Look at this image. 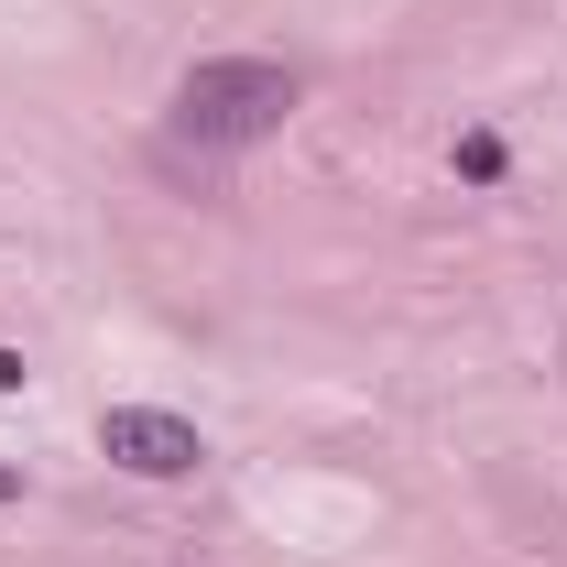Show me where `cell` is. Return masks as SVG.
<instances>
[{
    "label": "cell",
    "mask_w": 567,
    "mask_h": 567,
    "mask_svg": "<svg viewBox=\"0 0 567 567\" xmlns=\"http://www.w3.org/2000/svg\"><path fill=\"white\" fill-rule=\"evenodd\" d=\"M295 121V76L262 66V55H208V66L175 76V132L186 142H218V153H240V142H262Z\"/></svg>",
    "instance_id": "1"
},
{
    "label": "cell",
    "mask_w": 567,
    "mask_h": 567,
    "mask_svg": "<svg viewBox=\"0 0 567 567\" xmlns=\"http://www.w3.org/2000/svg\"><path fill=\"white\" fill-rule=\"evenodd\" d=\"M99 447H110L132 481H186V470L208 458V447H197V425L164 415V404H110V415H99Z\"/></svg>",
    "instance_id": "2"
},
{
    "label": "cell",
    "mask_w": 567,
    "mask_h": 567,
    "mask_svg": "<svg viewBox=\"0 0 567 567\" xmlns=\"http://www.w3.org/2000/svg\"><path fill=\"white\" fill-rule=\"evenodd\" d=\"M458 175H470V186H492V175H502V142L470 132V142H458Z\"/></svg>",
    "instance_id": "3"
},
{
    "label": "cell",
    "mask_w": 567,
    "mask_h": 567,
    "mask_svg": "<svg viewBox=\"0 0 567 567\" xmlns=\"http://www.w3.org/2000/svg\"><path fill=\"white\" fill-rule=\"evenodd\" d=\"M0 393H22V360H11V350H0Z\"/></svg>",
    "instance_id": "4"
},
{
    "label": "cell",
    "mask_w": 567,
    "mask_h": 567,
    "mask_svg": "<svg viewBox=\"0 0 567 567\" xmlns=\"http://www.w3.org/2000/svg\"><path fill=\"white\" fill-rule=\"evenodd\" d=\"M11 492H22V470H11V458H0V502H11Z\"/></svg>",
    "instance_id": "5"
}]
</instances>
